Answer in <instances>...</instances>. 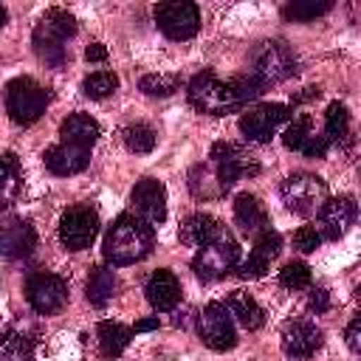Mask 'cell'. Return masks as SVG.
Returning a JSON list of instances; mask_svg holds the SVG:
<instances>
[{
  "mask_svg": "<svg viewBox=\"0 0 361 361\" xmlns=\"http://www.w3.org/2000/svg\"><path fill=\"white\" fill-rule=\"evenodd\" d=\"M344 338H347V347H350L353 353H358V350H361V319H358V316H355V319L347 324Z\"/></svg>",
  "mask_w": 361,
  "mask_h": 361,
  "instance_id": "40",
  "label": "cell"
},
{
  "mask_svg": "<svg viewBox=\"0 0 361 361\" xmlns=\"http://www.w3.org/2000/svg\"><path fill=\"white\" fill-rule=\"evenodd\" d=\"M104 259L110 265H133L152 251V228L135 214H118L104 234Z\"/></svg>",
  "mask_w": 361,
  "mask_h": 361,
  "instance_id": "1",
  "label": "cell"
},
{
  "mask_svg": "<svg viewBox=\"0 0 361 361\" xmlns=\"http://www.w3.org/2000/svg\"><path fill=\"white\" fill-rule=\"evenodd\" d=\"M85 59H87V62H104V59H107V48H104L102 42H90V45L85 48Z\"/></svg>",
  "mask_w": 361,
  "mask_h": 361,
  "instance_id": "42",
  "label": "cell"
},
{
  "mask_svg": "<svg viewBox=\"0 0 361 361\" xmlns=\"http://www.w3.org/2000/svg\"><path fill=\"white\" fill-rule=\"evenodd\" d=\"M99 234V214L90 206H71L59 217V243L68 251H85Z\"/></svg>",
  "mask_w": 361,
  "mask_h": 361,
  "instance_id": "10",
  "label": "cell"
},
{
  "mask_svg": "<svg viewBox=\"0 0 361 361\" xmlns=\"http://www.w3.org/2000/svg\"><path fill=\"white\" fill-rule=\"evenodd\" d=\"M121 138H124L127 149L130 152H138V155H147L155 147V130L149 124H130V127H124Z\"/></svg>",
  "mask_w": 361,
  "mask_h": 361,
  "instance_id": "29",
  "label": "cell"
},
{
  "mask_svg": "<svg viewBox=\"0 0 361 361\" xmlns=\"http://www.w3.org/2000/svg\"><path fill=\"white\" fill-rule=\"evenodd\" d=\"M48 102V90L31 76H17L6 85V113L17 124H34L45 113Z\"/></svg>",
  "mask_w": 361,
  "mask_h": 361,
  "instance_id": "4",
  "label": "cell"
},
{
  "mask_svg": "<svg viewBox=\"0 0 361 361\" xmlns=\"http://www.w3.org/2000/svg\"><path fill=\"white\" fill-rule=\"evenodd\" d=\"M237 262H240V245H237V240H234L231 234H226V237H220V240L203 245V248L195 254L192 271H195L197 279L214 282V279L226 276L231 268H237Z\"/></svg>",
  "mask_w": 361,
  "mask_h": 361,
  "instance_id": "6",
  "label": "cell"
},
{
  "mask_svg": "<svg viewBox=\"0 0 361 361\" xmlns=\"http://www.w3.org/2000/svg\"><path fill=\"white\" fill-rule=\"evenodd\" d=\"M99 133H102L99 121L93 116H87V113H71L59 124V135H62L65 144H76V147H87V149L96 144Z\"/></svg>",
  "mask_w": 361,
  "mask_h": 361,
  "instance_id": "21",
  "label": "cell"
},
{
  "mask_svg": "<svg viewBox=\"0 0 361 361\" xmlns=\"http://www.w3.org/2000/svg\"><path fill=\"white\" fill-rule=\"evenodd\" d=\"M6 20H8V11H6V8H3V6H0V28H3V25H6Z\"/></svg>",
  "mask_w": 361,
  "mask_h": 361,
  "instance_id": "44",
  "label": "cell"
},
{
  "mask_svg": "<svg viewBox=\"0 0 361 361\" xmlns=\"http://www.w3.org/2000/svg\"><path fill=\"white\" fill-rule=\"evenodd\" d=\"M189 189H192L195 197H203V200H212V197H220V195L228 192L212 164L192 166V172H189Z\"/></svg>",
  "mask_w": 361,
  "mask_h": 361,
  "instance_id": "25",
  "label": "cell"
},
{
  "mask_svg": "<svg viewBox=\"0 0 361 361\" xmlns=\"http://www.w3.org/2000/svg\"><path fill=\"white\" fill-rule=\"evenodd\" d=\"M279 195H282V203L293 212V214H313L322 209V203L327 200V183L319 178V175H310V172H296V175H288L279 186Z\"/></svg>",
  "mask_w": 361,
  "mask_h": 361,
  "instance_id": "5",
  "label": "cell"
},
{
  "mask_svg": "<svg viewBox=\"0 0 361 361\" xmlns=\"http://www.w3.org/2000/svg\"><path fill=\"white\" fill-rule=\"evenodd\" d=\"M319 243H322V237H319L316 226H302V228H296V234H293V245H296L302 254L316 251V248H319Z\"/></svg>",
  "mask_w": 361,
  "mask_h": 361,
  "instance_id": "38",
  "label": "cell"
},
{
  "mask_svg": "<svg viewBox=\"0 0 361 361\" xmlns=\"http://www.w3.org/2000/svg\"><path fill=\"white\" fill-rule=\"evenodd\" d=\"M45 166L54 175H76L90 164V149L87 147H76V144H65L59 141L56 147H48L42 155Z\"/></svg>",
  "mask_w": 361,
  "mask_h": 361,
  "instance_id": "18",
  "label": "cell"
},
{
  "mask_svg": "<svg viewBox=\"0 0 361 361\" xmlns=\"http://www.w3.org/2000/svg\"><path fill=\"white\" fill-rule=\"evenodd\" d=\"M234 220H237L240 231H245V234H259L262 228H268L265 206L248 192L234 197Z\"/></svg>",
  "mask_w": 361,
  "mask_h": 361,
  "instance_id": "22",
  "label": "cell"
},
{
  "mask_svg": "<svg viewBox=\"0 0 361 361\" xmlns=\"http://www.w3.org/2000/svg\"><path fill=\"white\" fill-rule=\"evenodd\" d=\"M209 164L217 169L226 189H231L243 175H257L259 172L257 158L251 152H245L243 147L231 144V141H217L209 152Z\"/></svg>",
  "mask_w": 361,
  "mask_h": 361,
  "instance_id": "9",
  "label": "cell"
},
{
  "mask_svg": "<svg viewBox=\"0 0 361 361\" xmlns=\"http://www.w3.org/2000/svg\"><path fill=\"white\" fill-rule=\"evenodd\" d=\"M226 234H228L226 226H223L217 217L206 214V212H195V214H189V217L183 220L180 231H178L180 243L195 245V248H203V245H209V243H214V240H220V237H226Z\"/></svg>",
  "mask_w": 361,
  "mask_h": 361,
  "instance_id": "17",
  "label": "cell"
},
{
  "mask_svg": "<svg viewBox=\"0 0 361 361\" xmlns=\"http://www.w3.org/2000/svg\"><path fill=\"white\" fill-rule=\"evenodd\" d=\"M144 293H147V302H149L155 310L166 313V310H172V307L180 302V282H178V276H175L172 271L158 268V271L147 279Z\"/></svg>",
  "mask_w": 361,
  "mask_h": 361,
  "instance_id": "19",
  "label": "cell"
},
{
  "mask_svg": "<svg viewBox=\"0 0 361 361\" xmlns=\"http://www.w3.org/2000/svg\"><path fill=\"white\" fill-rule=\"evenodd\" d=\"M20 192V164L11 152L0 155V209H6Z\"/></svg>",
  "mask_w": 361,
  "mask_h": 361,
  "instance_id": "27",
  "label": "cell"
},
{
  "mask_svg": "<svg viewBox=\"0 0 361 361\" xmlns=\"http://www.w3.org/2000/svg\"><path fill=\"white\" fill-rule=\"evenodd\" d=\"M282 248V237L274 231V228H262L259 234H254V254L265 257V259H274Z\"/></svg>",
  "mask_w": 361,
  "mask_h": 361,
  "instance_id": "36",
  "label": "cell"
},
{
  "mask_svg": "<svg viewBox=\"0 0 361 361\" xmlns=\"http://www.w3.org/2000/svg\"><path fill=\"white\" fill-rule=\"evenodd\" d=\"M262 85H276L285 82L296 73V56L285 42H262L254 54V71H251Z\"/></svg>",
  "mask_w": 361,
  "mask_h": 361,
  "instance_id": "7",
  "label": "cell"
},
{
  "mask_svg": "<svg viewBox=\"0 0 361 361\" xmlns=\"http://www.w3.org/2000/svg\"><path fill=\"white\" fill-rule=\"evenodd\" d=\"M155 23L169 39H192L200 28V8L186 0L158 3L155 6Z\"/></svg>",
  "mask_w": 361,
  "mask_h": 361,
  "instance_id": "11",
  "label": "cell"
},
{
  "mask_svg": "<svg viewBox=\"0 0 361 361\" xmlns=\"http://www.w3.org/2000/svg\"><path fill=\"white\" fill-rule=\"evenodd\" d=\"M327 307H330V293H327L324 288H313V290H310V310L324 313Z\"/></svg>",
  "mask_w": 361,
  "mask_h": 361,
  "instance_id": "41",
  "label": "cell"
},
{
  "mask_svg": "<svg viewBox=\"0 0 361 361\" xmlns=\"http://www.w3.org/2000/svg\"><path fill=\"white\" fill-rule=\"evenodd\" d=\"M96 338H99V350H102L104 358H118L127 350V344L133 338V330L124 327L121 322H102L96 327Z\"/></svg>",
  "mask_w": 361,
  "mask_h": 361,
  "instance_id": "24",
  "label": "cell"
},
{
  "mask_svg": "<svg viewBox=\"0 0 361 361\" xmlns=\"http://www.w3.org/2000/svg\"><path fill=\"white\" fill-rule=\"evenodd\" d=\"M197 333H200L203 344L214 353L234 350V344H237V330H234L231 313L226 310L223 302H209L203 307V313L197 316Z\"/></svg>",
  "mask_w": 361,
  "mask_h": 361,
  "instance_id": "8",
  "label": "cell"
},
{
  "mask_svg": "<svg viewBox=\"0 0 361 361\" xmlns=\"http://www.w3.org/2000/svg\"><path fill=\"white\" fill-rule=\"evenodd\" d=\"M279 285L288 290H302L310 285V268L305 262H288L279 271Z\"/></svg>",
  "mask_w": 361,
  "mask_h": 361,
  "instance_id": "35",
  "label": "cell"
},
{
  "mask_svg": "<svg viewBox=\"0 0 361 361\" xmlns=\"http://www.w3.org/2000/svg\"><path fill=\"white\" fill-rule=\"evenodd\" d=\"M133 200V209H135V217L144 220L149 228L161 226L166 220V189L161 180L155 178H141L130 195Z\"/></svg>",
  "mask_w": 361,
  "mask_h": 361,
  "instance_id": "14",
  "label": "cell"
},
{
  "mask_svg": "<svg viewBox=\"0 0 361 361\" xmlns=\"http://www.w3.org/2000/svg\"><path fill=\"white\" fill-rule=\"evenodd\" d=\"M350 135V113L341 102H330L324 113V138L327 141H341Z\"/></svg>",
  "mask_w": 361,
  "mask_h": 361,
  "instance_id": "28",
  "label": "cell"
},
{
  "mask_svg": "<svg viewBox=\"0 0 361 361\" xmlns=\"http://www.w3.org/2000/svg\"><path fill=\"white\" fill-rule=\"evenodd\" d=\"M37 245V234L25 220H6L0 223V254L3 257H28Z\"/></svg>",
  "mask_w": 361,
  "mask_h": 361,
  "instance_id": "20",
  "label": "cell"
},
{
  "mask_svg": "<svg viewBox=\"0 0 361 361\" xmlns=\"http://www.w3.org/2000/svg\"><path fill=\"white\" fill-rule=\"evenodd\" d=\"M268 265H271V259H265V257H259V254L251 251L248 259L237 265V276H243V279H259V276H265Z\"/></svg>",
  "mask_w": 361,
  "mask_h": 361,
  "instance_id": "37",
  "label": "cell"
},
{
  "mask_svg": "<svg viewBox=\"0 0 361 361\" xmlns=\"http://www.w3.org/2000/svg\"><path fill=\"white\" fill-rule=\"evenodd\" d=\"M327 147H330V141H327L324 135H316V133H310V135H307V141L299 147V152H302V155H307V158H324Z\"/></svg>",
  "mask_w": 361,
  "mask_h": 361,
  "instance_id": "39",
  "label": "cell"
},
{
  "mask_svg": "<svg viewBox=\"0 0 361 361\" xmlns=\"http://www.w3.org/2000/svg\"><path fill=\"white\" fill-rule=\"evenodd\" d=\"M186 96H189V104L206 116H228L234 110L243 107V102L234 96L231 85L228 82H220L212 71H203L197 73L189 87H186Z\"/></svg>",
  "mask_w": 361,
  "mask_h": 361,
  "instance_id": "3",
  "label": "cell"
},
{
  "mask_svg": "<svg viewBox=\"0 0 361 361\" xmlns=\"http://www.w3.org/2000/svg\"><path fill=\"white\" fill-rule=\"evenodd\" d=\"M226 310H228L245 330H257V327H262V322H265L262 307H259L257 299H254L251 293H245V290H231V293L226 296Z\"/></svg>",
  "mask_w": 361,
  "mask_h": 361,
  "instance_id": "23",
  "label": "cell"
},
{
  "mask_svg": "<svg viewBox=\"0 0 361 361\" xmlns=\"http://www.w3.org/2000/svg\"><path fill=\"white\" fill-rule=\"evenodd\" d=\"M147 330H158V316H155V319H141V322H135V327H133V333H147Z\"/></svg>",
  "mask_w": 361,
  "mask_h": 361,
  "instance_id": "43",
  "label": "cell"
},
{
  "mask_svg": "<svg viewBox=\"0 0 361 361\" xmlns=\"http://www.w3.org/2000/svg\"><path fill=\"white\" fill-rule=\"evenodd\" d=\"M116 288H118V279H116L113 268L96 265L90 271V276H87V302L93 307H104L116 296Z\"/></svg>",
  "mask_w": 361,
  "mask_h": 361,
  "instance_id": "26",
  "label": "cell"
},
{
  "mask_svg": "<svg viewBox=\"0 0 361 361\" xmlns=\"http://www.w3.org/2000/svg\"><path fill=\"white\" fill-rule=\"evenodd\" d=\"M355 220V200L350 195H341V197H330L322 203L319 209V237H327V240H338L347 234V228L353 226Z\"/></svg>",
  "mask_w": 361,
  "mask_h": 361,
  "instance_id": "15",
  "label": "cell"
},
{
  "mask_svg": "<svg viewBox=\"0 0 361 361\" xmlns=\"http://www.w3.org/2000/svg\"><path fill=\"white\" fill-rule=\"evenodd\" d=\"M25 299H28V305L37 313L51 316V313L65 307V302H68V282L62 276H56V274H48V271L34 274L25 282Z\"/></svg>",
  "mask_w": 361,
  "mask_h": 361,
  "instance_id": "12",
  "label": "cell"
},
{
  "mask_svg": "<svg viewBox=\"0 0 361 361\" xmlns=\"http://www.w3.org/2000/svg\"><path fill=\"white\" fill-rule=\"evenodd\" d=\"M330 8H333L330 0H293V3H288V6L282 8V14H285L288 20L305 23V20H316L319 14H327Z\"/></svg>",
  "mask_w": 361,
  "mask_h": 361,
  "instance_id": "30",
  "label": "cell"
},
{
  "mask_svg": "<svg viewBox=\"0 0 361 361\" xmlns=\"http://www.w3.org/2000/svg\"><path fill=\"white\" fill-rule=\"evenodd\" d=\"M138 87L147 96H172L180 87V79L175 73H147V76H141Z\"/></svg>",
  "mask_w": 361,
  "mask_h": 361,
  "instance_id": "33",
  "label": "cell"
},
{
  "mask_svg": "<svg viewBox=\"0 0 361 361\" xmlns=\"http://www.w3.org/2000/svg\"><path fill=\"white\" fill-rule=\"evenodd\" d=\"M116 87H118V76H116L113 71H96V73H90V76L82 82V90H85V96H90V99H107Z\"/></svg>",
  "mask_w": 361,
  "mask_h": 361,
  "instance_id": "32",
  "label": "cell"
},
{
  "mask_svg": "<svg viewBox=\"0 0 361 361\" xmlns=\"http://www.w3.org/2000/svg\"><path fill=\"white\" fill-rule=\"evenodd\" d=\"M324 336L313 322H290L282 330V350L290 358H310L322 347Z\"/></svg>",
  "mask_w": 361,
  "mask_h": 361,
  "instance_id": "16",
  "label": "cell"
},
{
  "mask_svg": "<svg viewBox=\"0 0 361 361\" xmlns=\"http://www.w3.org/2000/svg\"><path fill=\"white\" fill-rule=\"evenodd\" d=\"M293 113H290V107L288 104H279V102H274V104H257V107H251L248 113H243V118H240V133L248 138V141H271V135L290 118Z\"/></svg>",
  "mask_w": 361,
  "mask_h": 361,
  "instance_id": "13",
  "label": "cell"
},
{
  "mask_svg": "<svg viewBox=\"0 0 361 361\" xmlns=\"http://www.w3.org/2000/svg\"><path fill=\"white\" fill-rule=\"evenodd\" d=\"M76 34V17L65 8H48L37 28H34V51L37 56L51 65V68H62L68 62V39Z\"/></svg>",
  "mask_w": 361,
  "mask_h": 361,
  "instance_id": "2",
  "label": "cell"
},
{
  "mask_svg": "<svg viewBox=\"0 0 361 361\" xmlns=\"http://www.w3.org/2000/svg\"><path fill=\"white\" fill-rule=\"evenodd\" d=\"M310 133H313V118H310L307 113H299V116H293V121L285 127L282 141H285L288 149H299V147L307 141Z\"/></svg>",
  "mask_w": 361,
  "mask_h": 361,
  "instance_id": "34",
  "label": "cell"
},
{
  "mask_svg": "<svg viewBox=\"0 0 361 361\" xmlns=\"http://www.w3.org/2000/svg\"><path fill=\"white\" fill-rule=\"evenodd\" d=\"M0 361H31V341L23 333H3Z\"/></svg>",
  "mask_w": 361,
  "mask_h": 361,
  "instance_id": "31",
  "label": "cell"
}]
</instances>
